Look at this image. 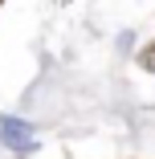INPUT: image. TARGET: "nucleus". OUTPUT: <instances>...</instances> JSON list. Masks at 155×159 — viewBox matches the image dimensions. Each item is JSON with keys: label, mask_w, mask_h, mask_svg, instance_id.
I'll list each match as a JSON object with an SVG mask.
<instances>
[{"label": "nucleus", "mask_w": 155, "mask_h": 159, "mask_svg": "<svg viewBox=\"0 0 155 159\" xmlns=\"http://www.w3.org/2000/svg\"><path fill=\"white\" fill-rule=\"evenodd\" d=\"M0 139H4V147H12V151H33L37 147L33 126H29L25 118H12V114L0 118Z\"/></svg>", "instance_id": "1"}]
</instances>
